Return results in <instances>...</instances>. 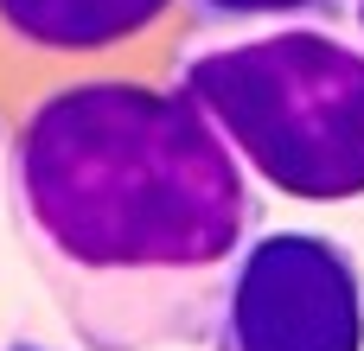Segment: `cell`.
I'll return each mask as SVG.
<instances>
[{
  "mask_svg": "<svg viewBox=\"0 0 364 351\" xmlns=\"http://www.w3.org/2000/svg\"><path fill=\"white\" fill-rule=\"evenodd\" d=\"M358 32H364V0H358Z\"/></svg>",
  "mask_w": 364,
  "mask_h": 351,
  "instance_id": "52a82bcc",
  "label": "cell"
},
{
  "mask_svg": "<svg viewBox=\"0 0 364 351\" xmlns=\"http://www.w3.org/2000/svg\"><path fill=\"white\" fill-rule=\"evenodd\" d=\"M173 83L269 192L301 205L364 198V51L333 26L192 45Z\"/></svg>",
  "mask_w": 364,
  "mask_h": 351,
  "instance_id": "7a4b0ae2",
  "label": "cell"
},
{
  "mask_svg": "<svg viewBox=\"0 0 364 351\" xmlns=\"http://www.w3.org/2000/svg\"><path fill=\"white\" fill-rule=\"evenodd\" d=\"M339 0H192V13L205 26H243V19H307V13H333Z\"/></svg>",
  "mask_w": 364,
  "mask_h": 351,
  "instance_id": "5b68a950",
  "label": "cell"
},
{
  "mask_svg": "<svg viewBox=\"0 0 364 351\" xmlns=\"http://www.w3.org/2000/svg\"><path fill=\"white\" fill-rule=\"evenodd\" d=\"M166 6L173 0H0V32L32 51L83 58L122 38H141Z\"/></svg>",
  "mask_w": 364,
  "mask_h": 351,
  "instance_id": "277c9868",
  "label": "cell"
},
{
  "mask_svg": "<svg viewBox=\"0 0 364 351\" xmlns=\"http://www.w3.org/2000/svg\"><path fill=\"white\" fill-rule=\"evenodd\" d=\"M211 351H364V262L326 230H262L211 301Z\"/></svg>",
  "mask_w": 364,
  "mask_h": 351,
  "instance_id": "3957f363",
  "label": "cell"
},
{
  "mask_svg": "<svg viewBox=\"0 0 364 351\" xmlns=\"http://www.w3.org/2000/svg\"><path fill=\"white\" fill-rule=\"evenodd\" d=\"M6 198L19 243L83 351L192 345L262 198L173 83L90 77L32 102L13 134Z\"/></svg>",
  "mask_w": 364,
  "mask_h": 351,
  "instance_id": "6da1fadb",
  "label": "cell"
},
{
  "mask_svg": "<svg viewBox=\"0 0 364 351\" xmlns=\"http://www.w3.org/2000/svg\"><path fill=\"white\" fill-rule=\"evenodd\" d=\"M0 351H58V345H45V339H13V345H0Z\"/></svg>",
  "mask_w": 364,
  "mask_h": 351,
  "instance_id": "8992f818",
  "label": "cell"
}]
</instances>
